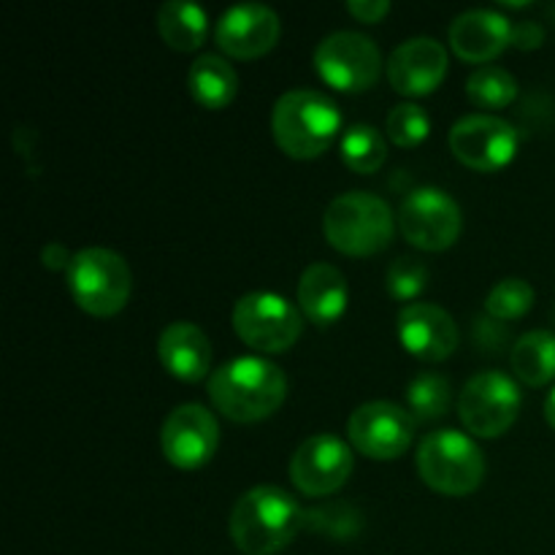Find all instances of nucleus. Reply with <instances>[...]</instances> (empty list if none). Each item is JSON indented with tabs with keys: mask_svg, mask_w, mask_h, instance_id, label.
<instances>
[{
	"mask_svg": "<svg viewBox=\"0 0 555 555\" xmlns=\"http://www.w3.org/2000/svg\"><path fill=\"white\" fill-rule=\"evenodd\" d=\"M285 372L258 356L233 358L209 377L211 404L233 423L266 421L285 404Z\"/></svg>",
	"mask_w": 555,
	"mask_h": 555,
	"instance_id": "1",
	"label": "nucleus"
},
{
	"mask_svg": "<svg viewBox=\"0 0 555 555\" xmlns=\"http://www.w3.org/2000/svg\"><path fill=\"white\" fill-rule=\"evenodd\" d=\"M304 529V509L276 486L244 493L231 513V540L244 555H276Z\"/></svg>",
	"mask_w": 555,
	"mask_h": 555,
	"instance_id": "2",
	"label": "nucleus"
},
{
	"mask_svg": "<svg viewBox=\"0 0 555 555\" xmlns=\"http://www.w3.org/2000/svg\"><path fill=\"white\" fill-rule=\"evenodd\" d=\"M341 114L334 98L318 90H291L276 98L271 133L293 160H314L339 135Z\"/></svg>",
	"mask_w": 555,
	"mask_h": 555,
	"instance_id": "3",
	"label": "nucleus"
},
{
	"mask_svg": "<svg viewBox=\"0 0 555 555\" xmlns=\"http://www.w3.org/2000/svg\"><path fill=\"white\" fill-rule=\"evenodd\" d=\"M325 242L341 255L350 258H369L377 255L393 242L396 217L388 201L374 193L336 195L323 215Z\"/></svg>",
	"mask_w": 555,
	"mask_h": 555,
	"instance_id": "4",
	"label": "nucleus"
},
{
	"mask_svg": "<svg viewBox=\"0 0 555 555\" xmlns=\"http://www.w3.org/2000/svg\"><path fill=\"white\" fill-rule=\"evenodd\" d=\"M417 472L442 496H469L486 480V459L475 439L442 428L428 434L417 448Z\"/></svg>",
	"mask_w": 555,
	"mask_h": 555,
	"instance_id": "5",
	"label": "nucleus"
},
{
	"mask_svg": "<svg viewBox=\"0 0 555 555\" xmlns=\"http://www.w3.org/2000/svg\"><path fill=\"white\" fill-rule=\"evenodd\" d=\"M65 280L76 307L92 318H114L122 312L133 291V274L125 258L106 247L76 253Z\"/></svg>",
	"mask_w": 555,
	"mask_h": 555,
	"instance_id": "6",
	"label": "nucleus"
},
{
	"mask_svg": "<svg viewBox=\"0 0 555 555\" xmlns=\"http://www.w3.org/2000/svg\"><path fill=\"white\" fill-rule=\"evenodd\" d=\"M233 331L238 339L253 350L276 356L287 352L301 339L304 320L301 309L293 307L285 296L271 291L247 293L236 301L231 314Z\"/></svg>",
	"mask_w": 555,
	"mask_h": 555,
	"instance_id": "7",
	"label": "nucleus"
},
{
	"mask_svg": "<svg viewBox=\"0 0 555 555\" xmlns=\"http://www.w3.org/2000/svg\"><path fill=\"white\" fill-rule=\"evenodd\" d=\"M520 396L518 383L504 372H480L464 385L459 396V415L466 431L480 439H496L518 421Z\"/></svg>",
	"mask_w": 555,
	"mask_h": 555,
	"instance_id": "8",
	"label": "nucleus"
},
{
	"mask_svg": "<svg viewBox=\"0 0 555 555\" xmlns=\"http://www.w3.org/2000/svg\"><path fill=\"white\" fill-rule=\"evenodd\" d=\"M314 70L339 92H363L377 85L383 74V54L363 33L339 30L325 36L314 49Z\"/></svg>",
	"mask_w": 555,
	"mask_h": 555,
	"instance_id": "9",
	"label": "nucleus"
},
{
	"mask_svg": "<svg viewBox=\"0 0 555 555\" xmlns=\"http://www.w3.org/2000/svg\"><path fill=\"white\" fill-rule=\"evenodd\" d=\"M401 236L423 253L450 249L461 236V206L439 188H417L399 209Z\"/></svg>",
	"mask_w": 555,
	"mask_h": 555,
	"instance_id": "10",
	"label": "nucleus"
},
{
	"mask_svg": "<svg viewBox=\"0 0 555 555\" xmlns=\"http://www.w3.org/2000/svg\"><path fill=\"white\" fill-rule=\"evenodd\" d=\"M518 130L496 114H469L450 128L448 144L455 160L472 171L491 173L509 166L518 155Z\"/></svg>",
	"mask_w": 555,
	"mask_h": 555,
	"instance_id": "11",
	"label": "nucleus"
},
{
	"mask_svg": "<svg viewBox=\"0 0 555 555\" xmlns=\"http://www.w3.org/2000/svg\"><path fill=\"white\" fill-rule=\"evenodd\" d=\"M415 437V417L406 406L390 401L361 404L347 421V439L361 455L374 461H393L410 450Z\"/></svg>",
	"mask_w": 555,
	"mask_h": 555,
	"instance_id": "12",
	"label": "nucleus"
},
{
	"mask_svg": "<svg viewBox=\"0 0 555 555\" xmlns=\"http://www.w3.org/2000/svg\"><path fill=\"white\" fill-rule=\"evenodd\" d=\"M163 455L171 466L184 472L201 469L215 459L220 448V426L215 412L204 404H182L166 417L160 428Z\"/></svg>",
	"mask_w": 555,
	"mask_h": 555,
	"instance_id": "13",
	"label": "nucleus"
},
{
	"mask_svg": "<svg viewBox=\"0 0 555 555\" xmlns=\"http://www.w3.org/2000/svg\"><path fill=\"white\" fill-rule=\"evenodd\" d=\"M352 475V450L334 434H314L291 459V480L304 496H331Z\"/></svg>",
	"mask_w": 555,
	"mask_h": 555,
	"instance_id": "14",
	"label": "nucleus"
},
{
	"mask_svg": "<svg viewBox=\"0 0 555 555\" xmlns=\"http://www.w3.org/2000/svg\"><path fill=\"white\" fill-rule=\"evenodd\" d=\"M399 341L417 361L439 363L459 347V325L437 304H406L396 318Z\"/></svg>",
	"mask_w": 555,
	"mask_h": 555,
	"instance_id": "15",
	"label": "nucleus"
},
{
	"mask_svg": "<svg viewBox=\"0 0 555 555\" xmlns=\"http://www.w3.org/2000/svg\"><path fill=\"white\" fill-rule=\"evenodd\" d=\"M282 22L274 9L260 3H242L228 9L217 22V47L236 60L263 57L276 47Z\"/></svg>",
	"mask_w": 555,
	"mask_h": 555,
	"instance_id": "16",
	"label": "nucleus"
},
{
	"mask_svg": "<svg viewBox=\"0 0 555 555\" xmlns=\"http://www.w3.org/2000/svg\"><path fill=\"white\" fill-rule=\"evenodd\" d=\"M448 49L437 38H410L388 60V81L399 95H431L448 76Z\"/></svg>",
	"mask_w": 555,
	"mask_h": 555,
	"instance_id": "17",
	"label": "nucleus"
},
{
	"mask_svg": "<svg viewBox=\"0 0 555 555\" xmlns=\"http://www.w3.org/2000/svg\"><path fill=\"white\" fill-rule=\"evenodd\" d=\"M450 49L459 54L461 60L475 65H486L496 60L504 49L509 47L513 38V25L504 14L491 9H475L464 11L455 16L450 25Z\"/></svg>",
	"mask_w": 555,
	"mask_h": 555,
	"instance_id": "18",
	"label": "nucleus"
},
{
	"mask_svg": "<svg viewBox=\"0 0 555 555\" xmlns=\"http://www.w3.org/2000/svg\"><path fill=\"white\" fill-rule=\"evenodd\" d=\"M347 298H350V291L336 266L312 263L304 269L301 280H298L296 304L309 323L318 328L334 325L345 314Z\"/></svg>",
	"mask_w": 555,
	"mask_h": 555,
	"instance_id": "19",
	"label": "nucleus"
},
{
	"mask_svg": "<svg viewBox=\"0 0 555 555\" xmlns=\"http://www.w3.org/2000/svg\"><path fill=\"white\" fill-rule=\"evenodd\" d=\"M163 369L182 383H201L211 369V345L195 323L179 320L166 325L157 339Z\"/></svg>",
	"mask_w": 555,
	"mask_h": 555,
	"instance_id": "20",
	"label": "nucleus"
},
{
	"mask_svg": "<svg viewBox=\"0 0 555 555\" xmlns=\"http://www.w3.org/2000/svg\"><path fill=\"white\" fill-rule=\"evenodd\" d=\"M190 95L198 106L209 108V112H220V108L231 106L233 98L238 92V74L225 57L217 54H201L188 74Z\"/></svg>",
	"mask_w": 555,
	"mask_h": 555,
	"instance_id": "21",
	"label": "nucleus"
},
{
	"mask_svg": "<svg viewBox=\"0 0 555 555\" xmlns=\"http://www.w3.org/2000/svg\"><path fill=\"white\" fill-rule=\"evenodd\" d=\"M157 30L163 41L177 52H195L209 36V16L195 3L168 0L157 11Z\"/></svg>",
	"mask_w": 555,
	"mask_h": 555,
	"instance_id": "22",
	"label": "nucleus"
},
{
	"mask_svg": "<svg viewBox=\"0 0 555 555\" xmlns=\"http://www.w3.org/2000/svg\"><path fill=\"white\" fill-rule=\"evenodd\" d=\"M515 377L529 388H542V385L555 379V334L553 331H529L515 341L509 352Z\"/></svg>",
	"mask_w": 555,
	"mask_h": 555,
	"instance_id": "23",
	"label": "nucleus"
},
{
	"mask_svg": "<svg viewBox=\"0 0 555 555\" xmlns=\"http://www.w3.org/2000/svg\"><path fill=\"white\" fill-rule=\"evenodd\" d=\"M341 163L356 173H377L388 160L385 135L372 125H352L341 135Z\"/></svg>",
	"mask_w": 555,
	"mask_h": 555,
	"instance_id": "24",
	"label": "nucleus"
},
{
	"mask_svg": "<svg viewBox=\"0 0 555 555\" xmlns=\"http://www.w3.org/2000/svg\"><path fill=\"white\" fill-rule=\"evenodd\" d=\"M466 95H469L472 106L496 112V108H507L509 103H515L518 81L499 65H480L477 70H472L469 81H466Z\"/></svg>",
	"mask_w": 555,
	"mask_h": 555,
	"instance_id": "25",
	"label": "nucleus"
},
{
	"mask_svg": "<svg viewBox=\"0 0 555 555\" xmlns=\"http://www.w3.org/2000/svg\"><path fill=\"white\" fill-rule=\"evenodd\" d=\"M450 401H453V393L442 374L423 372L406 388V410L421 423L442 421L450 410Z\"/></svg>",
	"mask_w": 555,
	"mask_h": 555,
	"instance_id": "26",
	"label": "nucleus"
},
{
	"mask_svg": "<svg viewBox=\"0 0 555 555\" xmlns=\"http://www.w3.org/2000/svg\"><path fill=\"white\" fill-rule=\"evenodd\" d=\"M531 307H534V287L518 276L496 282L486 298V314L493 320H502V323L524 318L531 312Z\"/></svg>",
	"mask_w": 555,
	"mask_h": 555,
	"instance_id": "27",
	"label": "nucleus"
},
{
	"mask_svg": "<svg viewBox=\"0 0 555 555\" xmlns=\"http://www.w3.org/2000/svg\"><path fill=\"white\" fill-rule=\"evenodd\" d=\"M385 130H388L390 141L401 150H412L421 146L431 133V117L417 103H399L390 108L388 119H385Z\"/></svg>",
	"mask_w": 555,
	"mask_h": 555,
	"instance_id": "28",
	"label": "nucleus"
},
{
	"mask_svg": "<svg viewBox=\"0 0 555 555\" xmlns=\"http://www.w3.org/2000/svg\"><path fill=\"white\" fill-rule=\"evenodd\" d=\"M304 526L331 540H352L361 529V515L350 504L331 502L318 509H304Z\"/></svg>",
	"mask_w": 555,
	"mask_h": 555,
	"instance_id": "29",
	"label": "nucleus"
},
{
	"mask_svg": "<svg viewBox=\"0 0 555 555\" xmlns=\"http://www.w3.org/2000/svg\"><path fill=\"white\" fill-rule=\"evenodd\" d=\"M428 282V266L417 258H399L390 263L388 269V293L396 301L406 304L421 296L426 291Z\"/></svg>",
	"mask_w": 555,
	"mask_h": 555,
	"instance_id": "30",
	"label": "nucleus"
},
{
	"mask_svg": "<svg viewBox=\"0 0 555 555\" xmlns=\"http://www.w3.org/2000/svg\"><path fill=\"white\" fill-rule=\"evenodd\" d=\"M509 341V331L502 320L493 318H480L475 323V345L482 347L486 352H499L502 347H507Z\"/></svg>",
	"mask_w": 555,
	"mask_h": 555,
	"instance_id": "31",
	"label": "nucleus"
},
{
	"mask_svg": "<svg viewBox=\"0 0 555 555\" xmlns=\"http://www.w3.org/2000/svg\"><path fill=\"white\" fill-rule=\"evenodd\" d=\"M542 41H545V30H542L540 22L524 20V22H518V25H513V38H509V47L531 52V49L542 47Z\"/></svg>",
	"mask_w": 555,
	"mask_h": 555,
	"instance_id": "32",
	"label": "nucleus"
},
{
	"mask_svg": "<svg viewBox=\"0 0 555 555\" xmlns=\"http://www.w3.org/2000/svg\"><path fill=\"white\" fill-rule=\"evenodd\" d=\"M347 11H350L358 22L374 25V22H379L388 14L390 3L388 0H350V3H347Z\"/></svg>",
	"mask_w": 555,
	"mask_h": 555,
	"instance_id": "33",
	"label": "nucleus"
},
{
	"mask_svg": "<svg viewBox=\"0 0 555 555\" xmlns=\"http://www.w3.org/2000/svg\"><path fill=\"white\" fill-rule=\"evenodd\" d=\"M41 263L47 266V269H52V271H65V274H68L70 263H74V255H70L68 249L63 247V244L54 242V244H47V247H43Z\"/></svg>",
	"mask_w": 555,
	"mask_h": 555,
	"instance_id": "34",
	"label": "nucleus"
},
{
	"mask_svg": "<svg viewBox=\"0 0 555 555\" xmlns=\"http://www.w3.org/2000/svg\"><path fill=\"white\" fill-rule=\"evenodd\" d=\"M545 421H547V426L555 431V388L547 393V399H545Z\"/></svg>",
	"mask_w": 555,
	"mask_h": 555,
	"instance_id": "35",
	"label": "nucleus"
}]
</instances>
